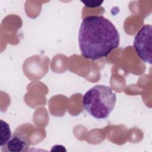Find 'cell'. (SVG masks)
I'll list each match as a JSON object with an SVG mask.
<instances>
[{
    "label": "cell",
    "mask_w": 152,
    "mask_h": 152,
    "mask_svg": "<svg viewBox=\"0 0 152 152\" xmlns=\"http://www.w3.org/2000/svg\"><path fill=\"white\" fill-rule=\"evenodd\" d=\"M119 43V33L109 20L103 15L83 18L79 29L78 44L84 58L96 61L106 57Z\"/></svg>",
    "instance_id": "6da1fadb"
},
{
    "label": "cell",
    "mask_w": 152,
    "mask_h": 152,
    "mask_svg": "<svg viewBox=\"0 0 152 152\" xmlns=\"http://www.w3.org/2000/svg\"><path fill=\"white\" fill-rule=\"evenodd\" d=\"M116 96L112 88L104 85H96L83 96L84 109L97 119L107 118L115 108Z\"/></svg>",
    "instance_id": "7a4b0ae2"
},
{
    "label": "cell",
    "mask_w": 152,
    "mask_h": 152,
    "mask_svg": "<svg viewBox=\"0 0 152 152\" xmlns=\"http://www.w3.org/2000/svg\"><path fill=\"white\" fill-rule=\"evenodd\" d=\"M151 24H145L134 37V47L138 57L144 62L151 64Z\"/></svg>",
    "instance_id": "3957f363"
},
{
    "label": "cell",
    "mask_w": 152,
    "mask_h": 152,
    "mask_svg": "<svg viewBox=\"0 0 152 152\" xmlns=\"http://www.w3.org/2000/svg\"><path fill=\"white\" fill-rule=\"evenodd\" d=\"M1 147L2 151L26 152L29 147V142L24 136L15 134L11 135L8 141Z\"/></svg>",
    "instance_id": "277c9868"
},
{
    "label": "cell",
    "mask_w": 152,
    "mask_h": 152,
    "mask_svg": "<svg viewBox=\"0 0 152 152\" xmlns=\"http://www.w3.org/2000/svg\"><path fill=\"white\" fill-rule=\"evenodd\" d=\"M1 147L3 146L11 137V131L9 125L1 120Z\"/></svg>",
    "instance_id": "5b68a950"
},
{
    "label": "cell",
    "mask_w": 152,
    "mask_h": 152,
    "mask_svg": "<svg viewBox=\"0 0 152 152\" xmlns=\"http://www.w3.org/2000/svg\"><path fill=\"white\" fill-rule=\"evenodd\" d=\"M86 7L94 8L100 6L103 1H81Z\"/></svg>",
    "instance_id": "8992f818"
}]
</instances>
